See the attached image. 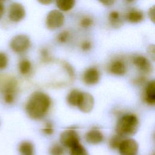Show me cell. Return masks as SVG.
<instances>
[{
    "instance_id": "obj_13",
    "label": "cell",
    "mask_w": 155,
    "mask_h": 155,
    "mask_svg": "<svg viewBox=\"0 0 155 155\" xmlns=\"http://www.w3.org/2000/svg\"><path fill=\"white\" fill-rule=\"evenodd\" d=\"M144 101L148 104L153 105L155 104V82L150 81L147 85L143 96Z\"/></svg>"
},
{
    "instance_id": "obj_5",
    "label": "cell",
    "mask_w": 155,
    "mask_h": 155,
    "mask_svg": "<svg viewBox=\"0 0 155 155\" xmlns=\"http://www.w3.org/2000/svg\"><path fill=\"white\" fill-rule=\"evenodd\" d=\"M79 136L74 128H68L60 135V142L63 147L71 148L79 143Z\"/></svg>"
},
{
    "instance_id": "obj_12",
    "label": "cell",
    "mask_w": 155,
    "mask_h": 155,
    "mask_svg": "<svg viewBox=\"0 0 155 155\" xmlns=\"http://www.w3.org/2000/svg\"><path fill=\"white\" fill-rule=\"evenodd\" d=\"M85 139L88 143L96 145L103 141L104 135L99 130L93 128L86 133Z\"/></svg>"
},
{
    "instance_id": "obj_4",
    "label": "cell",
    "mask_w": 155,
    "mask_h": 155,
    "mask_svg": "<svg viewBox=\"0 0 155 155\" xmlns=\"http://www.w3.org/2000/svg\"><path fill=\"white\" fill-rule=\"evenodd\" d=\"M30 45L29 37L24 34H19L13 36L10 42L11 49L17 53H22L26 51L30 48Z\"/></svg>"
},
{
    "instance_id": "obj_31",
    "label": "cell",
    "mask_w": 155,
    "mask_h": 155,
    "mask_svg": "<svg viewBox=\"0 0 155 155\" xmlns=\"http://www.w3.org/2000/svg\"><path fill=\"white\" fill-rule=\"evenodd\" d=\"M148 54L150 55L153 60H154V45H150L147 49Z\"/></svg>"
},
{
    "instance_id": "obj_2",
    "label": "cell",
    "mask_w": 155,
    "mask_h": 155,
    "mask_svg": "<svg viewBox=\"0 0 155 155\" xmlns=\"http://www.w3.org/2000/svg\"><path fill=\"white\" fill-rule=\"evenodd\" d=\"M139 126L137 117L134 114H126L123 115L117 121L116 126L117 134L122 137L134 135Z\"/></svg>"
},
{
    "instance_id": "obj_26",
    "label": "cell",
    "mask_w": 155,
    "mask_h": 155,
    "mask_svg": "<svg viewBox=\"0 0 155 155\" xmlns=\"http://www.w3.org/2000/svg\"><path fill=\"white\" fill-rule=\"evenodd\" d=\"M8 57L4 52H0V70L5 69L8 65Z\"/></svg>"
},
{
    "instance_id": "obj_24",
    "label": "cell",
    "mask_w": 155,
    "mask_h": 155,
    "mask_svg": "<svg viewBox=\"0 0 155 155\" xmlns=\"http://www.w3.org/2000/svg\"><path fill=\"white\" fill-rule=\"evenodd\" d=\"M70 34L68 31L63 30L61 33H59V35L57 36L56 39L58 42L62 44V43L66 42L70 38Z\"/></svg>"
},
{
    "instance_id": "obj_6",
    "label": "cell",
    "mask_w": 155,
    "mask_h": 155,
    "mask_svg": "<svg viewBox=\"0 0 155 155\" xmlns=\"http://www.w3.org/2000/svg\"><path fill=\"white\" fill-rule=\"evenodd\" d=\"M65 17L58 10H52L48 12L46 17L45 24L50 30H55L62 27L64 23Z\"/></svg>"
},
{
    "instance_id": "obj_23",
    "label": "cell",
    "mask_w": 155,
    "mask_h": 155,
    "mask_svg": "<svg viewBox=\"0 0 155 155\" xmlns=\"http://www.w3.org/2000/svg\"><path fill=\"white\" fill-rule=\"evenodd\" d=\"M124 138L118 134L113 136L109 140V145L111 148L116 149L119 148L120 143Z\"/></svg>"
},
{
    "instance_id": "obj_27",
    "label": "cell",
    "mask_w": 155,
    "mask_h": 155,
    "mask_svg": "<svg viewBox=\"0 0 155 155\" xmlns=\"http://www.w3.org/2000/svg\"><path fill=\"white\" fill-rule=\"evenodd\" d=\"M42 131L47 135L52 134L54 132V128H53V124L50 122H46L44 125V127L42 129Z\"/></svg>"
},
{
    "instance_id": "obj_36",
    "label": "cell",
    "mask_w": 155,
    "mask_h": 155,
    "mask_svg": "<svg viewBox=\"0 0 155 155\" xmlns=\"http://www.w3.org/2000/svg\"><path fill=\"white\" fill-rule=\"evenodd\" d=\"M153 155H154V154H153Z\"/></svg>"
},
{
    "instance_id": "obj_34",
    "label": "cell",
    "mask_w": 155,
    "mask_h": 155,
    "mask_svg": "<svg viewBox=\"0 0 155 155\" xmlns=\"http://www.w3.org/2000/svg\"><path fill=\"white\" fill-rule=\"evenodd\" d=\"M4 12V7L3 5V3L0 1V19L2 18Z\"/></svg>"
},
{
    "instance_id": "obj_35",
    "label": "cell",
    "mask_w": 155,
    "mask_h": 155,
    "mask_svg": "<svg viewBox=\"0 0 155 155\" xmlns=\"http://www.w3.org/2000/svg\"><path fill=\"white\" fill-rule=\"evenodd\" d=\"M39 2L40 3H41L42 4H50V3L52 2V1L51 0H42V1H39Z\"/></svg>"
},
{
    "instance_id": "obj_29",
    "label": "cell",
    "mask_w": 155,
    "mask_h": 155,
    "mask_svg": "<svg viewBox=\"0 0 155 155\" xmlns=\"http://www.w3.org/2000/svg\"><path fill=\"white\" fill-rule=\"evenodd\" d=\"M91 47V43L89 41H84L81 44V48L83 51H88Z\"/></svg>"
},
{
    "instance_id": "obj_21",
    "label": "cell",
    "mask_w": 155,
    "mask_h": 155,
    "mask_svg": "<svg viewBox=\"0 0 155 155\" xmlns=\"http://www.w3.org/2000/svg\"><path fill=\"white\" fill-rule=\"evenodd\" d=\"M70 155H89L85 147L80 143L70 148Z\"/></svg>"
},
{
    "instance_id": "obj_3",
    "label": "cell",
    "mask_w": 155,
    "mask_h": 155,
    "mask_svg": "<svg viewBox=\"0 0 155 155\" xmlns=\"http://www.w3.org/2000/svg\"><path fill=\"white\" fill-rule=\"evenodd\" d=\"M15 78L8 77L2 81L0 90L2 93L4 101L6 104H12L14 102L17 93L18 83Z\"/></svg>"
},
{
    "instance_id": "obj_7",
    "label": "cell",
    "mask_w": 155,
    "mask_h": 155,
    "mask_svg": "<svg viewBox=\"0 0 155 155\" xmlns=\"http://www.w3.org/2000/svg\"><path fill=\"white\" fill-rule=\"evenodd\" d=\"M25 16V10L21 3L14 2L10 4L8 8V18L15 22L22 20Z\"/></svg>"
},
{
    "instance_id": "obj_28",
    "label": "cell",
    "mask_w": 155,
    "mask_h": 155,
    "mask_svg": "<svg viewBox=\"0 0 155 155\" xmlns=\"http://www.w3.org/2000/svg\"><path fill=\"white\" fill-rule=\"evenodd\" d=\"M41 54L42 59L44 60V61H48L50 59V55H49V52L47 48H44L41 50Z\"/></svg>"
},
{
    "instance_id": "obj_18",
    "label": "cell",
    "mask_w": 155,
    "mask_h": 155,
    "mask_svg": "<svg viewBox=\"0 0 155 155\" xmlns=\"http://www.w3.org/2000/svg\"><path fill=\"white\" fill-rule=\"evenodd\" d=\"M108 20L112 27L116 28H119L123 24L120 14L117 11L114 10L111 12L108 16Z\"/></svg>"
},
{
    "instance_id": "obj_17",
    "label": "cell",
    "mask_w": 155,
    "mask_h": 155,
    "mask_svg": "<svg viewBox=\"0 0 155 155\" xmlns=\"http://www.w3.org/2000/svg\"><path fill=\"white\" fill-rule=\"evenodd\" d=\"M82 91L77 89H74L69 92L67 96V103L73 107H77Z\"/></svg>"
},
{
    "instance_id": "obj_15",
    "label": "cell",
    "mask_w": 155,
    "mask_h": 155,
    "mask_svg": "<svg viewBox=\"0 0 155 155\" xmlns=\"http://www.w3.org/2000/svg\"><path fill=\"white\" fill-rule=\"evenodd\" d=\"M128 21L131 23H138L141 22L144 18V14L142 11L138 9L130 10L126 15Z\"/></svg>"
},
{
    "instance_id": "obj_22",
    "label": "cell",
    "mask_w": 155,
    "mask_h": 155,
    "mask_svg": "<svg viewBox=\"0 0 155 155\" xmlns=\"http://www.w3.org/2000/svg\"><path fill=\"white\" fill-rule=\"evenodd\" d=\"M65 153V151L64 147L58 143L53 144L50 149L51 155H64Z\"/></svg>"
},
{
    "instance_id": "obj_19",
    "label": "cell",
    "mask_w": 155,
    "mask_h": 155,
    "mask_svg": "<svg viewBox=\"0 0 155 155\" xmlns=\"http://www.w3.org/2000/svg\"><path fill=\"white\" fill-rule=\"evenodd\" d=\"M76 3L74 0H57L56 6L63 12H67L73 8Z\"/></svg>"
},
{
    "instance_id": "obj_16",
    "label": "cell",
    "mask_w": 155,
    "mask_h": 155,
    "mask_svg": "<svg viewBox=\"0 0 155 155\" xmlns=\"http://www.w3.org/2000/svg\"><path fill=\"white\" fill-rule=\"evenodd\" d=\"M18 150L21 155H33L34 147L31 142L25 140L20 143Z\"/></svg>"
},
{
    "instance_id": "obj_20",
    "label": "cell",
    "mask_w": 155,
    "mask_h": 155,
    "mask_svg": "<svg viewBox=\"0 0 155 155\" xmlns=\"http://www.w3.org/2000/svg\"><path fill=\"white\" fill-rule=\"evenodd\" d=\"M31 69V64L27 59H22L19 63V70L21 74L26 75L28 74Z\"/></svg>"
},
{
    "instance_id": "obj_32",
    "label": "cell",
    "mask_w": 155,
    "mask_h": 155,
    "mask_svg": "<svg viewBox=\"0 0 155 155\" xmlns=\"http://www.w3.org/2000/svg\"><path fill=\"white\" fill-rule=\"evenodd\" d=\"M154 14H155V12H154V5H153L152 7H151L149 10H148V15L149 17L150 18V19L154 22Z\"/></svg>"
},
{
    "instance_id": "obj_8",
    "label": "cell",
    "mask_w": 155,
    "mask_h": 155,
    "mask_svg": "<svg viewBox=\"0 0 155 155\" xmlns=\"http://www.w3.org/2000/svg\"><path fill=\"white\" fill-rule=\"evenodd\" d=\"M138 143L133 139H124L119 147L120 155H136L138 151Z\"/></svg>"
},
{
    "instance_id": "obj_11",
    "label": "cell",
    "mask_w": 155,
    "mask_h": 155,
    "mask_svg": "<svg viewBox=\"0 0 155 155\" xmlns=\"http://www.w3.org/2000/svg\"><path fill=\"white\" fill-rule=\"evenodd\" d=\"M100 72L97 68L90 67L87 68L83 74V81L87 85L96 84L100 79Z\"/></svg>"
},
{
    "instance_id": "obj_30",
    "label": "cell",
    "mask_w": 155,
    "mask_h": 155,
    "mask_svg": "<svg viewBox=\"0 0 155 155\" xmlns=\"http://www.w3.org/2000/svg\"><path fill=\"white\" fill-rule=\"evenodd\" d=\"M64 67L65 68L66 71L68 73L70 76L71 78H74V70H73V68H72V67L68 63H64Z\"/></svg>"
},
{
    "instance_id": "obj_33",
    "label": "cell",
    "mask_w": 155,
    "mask_h": 155,
    "mask_svg": "<svg viewBox=\"0 0 155 155\" xmlns=\"http://www.w3.org/2000/svg\"><path fill=\"white\" fill-rule=\"evenodd\" d=\"M100 2L103 4L104 5L110 6V5H112L115 2V1L113 0H108V1H100Z\"/></svg>"
},
{
    "instance_id": "obj_25",
    "label": "cell",
    "mask_w": 155,
    "mask_h": 155,
    "mask_svg": "<svg viewBox=\"0 0 155 155\" xmlns=\"http://www.w3.org/2000/svg\"><path fill=\"white\" fill-rule=\"evenodd\" d=\"M93 23V19L89 16H85L82 18L80 21V25L84 28H88L92 25Z\"/></svg>"
},
{
    "instance_id": "obj_14",
    "label": "cell",
    "mask_w": 155,
    "mask_h": 155,
    "mask_svg": "<svg viewBox=\"0 0 155 155\" xmlns=\"http://www.w3.org/2000/svg\"><path fill=\"white\" fill-rule=\"evenodd\" d=\"M108 69L111 73L116 75H124L127 71L125 63L120 59H117L112 62Z\"/></svg>"
},
{
    "instance_id": "obj_10",
    "label": "cell",
    "mask_w": 155,
    "mask_h": 155,
    "mask_svg": "<svg viewBox=\"0 0 155 155\" xmlns=\"http://www.w3.org/2000/svg\"><path fill=\"white\" fill-rule=\"evenodd\" d=\"M133 63L135 67L142 73L150 74L153 71V66L150 60L146 57L137 55L133 58Z\"/></svg>"
},
{
    "instance_id": "obj_9",
    "label": "cell",
    "mask_w": 155,
    "mask_h": 155,
    "mask_svg": "<svg viewBox=\"0 0 155 155\" xmlns=\"http://www.w3.org/2000/svg\"><path fill=\"white\" fill-rule=\"evenodd\" d=\"M94 100L93 96L87 92H82L77 107L83 113L90 112L94 107Z\"/></svg>"
},
{
    "instance_id": "obj_1",
    "label": "cell",
    "mask_w": 155,
    "mask_h": 155,
    "mask_svg": "<svg viewBox=\"0 0 155 155\" xmlns=\"http://www.w3.org/2000/svg\"><path fill=\"white\" fill-rule=\"evenodd\" d=\"M51 104L50 96L42 91L33 92L25 105L27 115L31 119L39 120L48 113Z\"/></svg>"
}]
</instances>
